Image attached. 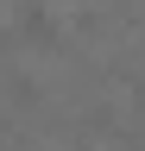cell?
<instances>
[{
  "instance_id": "obj_1",
  "label": "cell",
  "mask_w": 145,
  "mask_h": 151,
  "mask_svg": "<svg viewBox=\"0 0 145 151\" xmlns=\"http://www.w3.org/2000/svg\"><path fill=\"white\" fill-rule=\"evenodd\" d=\"M19 38L38 44V50H57L63 44V25H57V13H44L38 0H25V6H19Z\"/></svg>"
},
{
  "instance_id": "obj_2",
  "label": "cell",
  "mask_w": 145,
  "mask_h": 151,
  "mask_svg": "<svg viewBox=\"0 0 145 151\" xmlns=\"http://www.w3.org/2000/svg\"><path fill=\"white\" fill-rule=\"evenodd\" d=\"M6 44H13V32H6V25H0V50H6Z\"/></svg>"
}]
</instances>
